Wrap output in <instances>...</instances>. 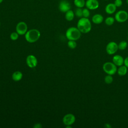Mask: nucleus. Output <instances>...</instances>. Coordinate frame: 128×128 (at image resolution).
Masks as SVG:
<instances>
[{
  "label": "nucleus",
  "mask_w": 128,
  "mask_h": 128,
  "mask_svg": "<svg viewBox=\"0 0 128 128\" xmlns=\"http://www.w3.org/2000/svg\"><path fill=\"white\" fill-rule=\"evenodd\" d=\"M77 28L82 33L86 34L91 30L92 24L88 18L82 17L78 22Z\"/></svg>",
  "instance_id": "f257e3e1"
},
{
  "label": "nucleus",
  "mask_w": 128,
  "mask_h": 128,
  "mask_svg": "<svg viewBox=\"0 0 128 128\" xmlns=\"http://www.w3.org/2000/svg\"><path fill=\"white\" fill-rule=\"evenodd\" d=\"M40 32L37 29H31L26 33L25 38L27 42L33 43L36 42L40 38Z\"/></svg>",
  "instance_id": "f03ea898"
},
{
  "label": "nucleus",
  "mask_w": 128,
  "mask_h": 128,
  "mask_svg": "<svg viewBox=\"0 0 128 128\" xmlns=\"http://www.w3.org/2000/svg\"><path fill=\"white\" fill-rule=\"evenodd\" d=\"M81 32L76 27H70L66 31V36L68 40H78L81 36Z\"/></svg>",
  "instance_id": "7ed1b4c3"
},
{
  "label": "nucleus",
  "mask_w": 128,
  "mask_h": 128,
  "mask_svg": "<svg viewBox=\"0 0 128 128\" xmlns=\"http://www.w3.org/2000/svg\"><path fill=\"white\" fill-rule=\"evenodd\" d=\"M103 70L108 74L114 75L117 72V67L112 62H106L102 66Z\"/></svg>",
  "instance_id": "20e7f679"
},
{
  "label": "nucleus",
  "mask_w": 128,
  "mask_h": 128,
  "mask_svg": "<svg viewBox=\"0 0 128 128\" xmlns=\"http://www.w3.org/2000/svg\"><path fill=\"white\" fill-rule=\"evenodd\" d=\"M114 19L118 22H124L128 19V12L124 10H118L115 14Z\"/></svg>",
  "instance_id": "39448f33"
},
{
  "label": "nucleus",
  "mask_w": 128,
  "mask_h": 128,
  "mask_svg": "<svg viewBox=\"0 0 128 128\" xmlns=\"http://www.w3.org/2000/svg\"><path fill=\"white\" fill-rule=\"evenodd\" d=\"M118 49V45L114 42H110L108 43L106 48V53L110 55L114 54Z\"/></svg>",
  "instance_id": "423d86ee"
},
{
  "label": "nucleus",
  "mask_w": 128,
  "mask_h": 128,
  "mask_svg": "<svg viewBox=\"0 0 128 128\" xmlns=\"http://www.w3.org/2000/svg\"><path fill=\"white\" fill-rule=\"evenodd\" d=\"M16 30L19 35L25 34L28 31V26L25 22H20L17 24Z\"/></svg>",
  "instance_id": "0eeeda50"
},
{
  "label": "nucleus",
  "mask_w": 128,
  "mask_h": 128,
  "mask_svg": "<svg viewBox=\"0 0 128 128\" xmlns=\"http://www.w3.org/2000/svg\"><path fill=\"white\" fill-rule=\"evenodd\" d=\"M76 121V117L72 114H66L63 118L62 122L66 126H71Z\"/></svg>",
  "instance_id": "6e6552de"
},
{
  "label": "nucleus",
  "mask_w": 128,
  "mask_h": 128,
  "mask_svg": "<svg viewBox=\"0 0 128 128\" xmlns=\"http://www.w3.org/2000/svg\"><path fill=\"white\" fill-rule=\"evenodd\" d=\"M70 4L67 0H62L59 3L58 8L62 12L66 13V12L70 10Z\"/></svg>",
  "instance_id": "1a4fd4ad"
},
{
  "label": "nucleus",
  "mask_w": 128,
  "mask_h": 128,
  "mask_svg": "<svg viewBox=\"0 0 128 128\" xmlns=\"http://www.w3.org/2000/svg\"><path fill=\"white\" fill-rule=\"evenodd\" d=\"M26 62L28 67L30 68H34L37 66L38 60L34 56L30 54L26 57Z\"/></svg>",
  "instance_id": "9d476101"
},
{
  "label": "nucleus",
  "mask_w": 128,
  "mask_h": 128,
  "mask_svg": "<svg viewBox=\"0 0 128 128\" xmlns=\"http://www.w3.org/2000/svg\"><path fill=\"white\" fill-rule=\"evenodd\" d=\"M99 2L98 0H86L85 6L90 10H94L99 7Z\"/></svg>",
  "instance_id": "9b49d317"
},
{
  "label": "nucleus",
  "mask_w": 128,
  "mask_h": 128,
  "mask_svg": "<svg viewBox=\"0 0 128 128\" xmlns=\"http://www.w3.org/2000/svg\"><path fill=\"white\" fill-rule=\"evenodd\" d=\"M117 7L114 3H109L105 6V12L108 14H114L116 10Z\"/></svg>",
  "instance_id": "f8f14e48"
},
{
  "label": "nucleus",
  "mask_w": 128,
  "mask_h": 128,
  "mask_svg": "<svg viewBox=\"0 0 128 128\" xmlns=\"http://www.w3.org/2000/svg\"><path fill=\"white\" fill-rule=\"evenodd\" d=\"M112 62L116 66H120L124 64V59L122 56L118 54L114 56L112 58Z\"/></svg>",
  "instance_id": "ddd939ff"
},
{
  "label": "nucleus",
  "mask_w": 128,
  "mask_h": 128,
  "mask_svg": "<svg viewBox=\"0 0 128 128\" xmlns=\"http://www.w3.org/2000/svg\"><path fill=\"white\" fill-rule=\"evenodd\" d=\"M104 18L103 16L100 14H94L92 18V22L94 24H97L102 23L104 21Z\"/></svg>",
  "instance_id": "4468645a"
},
{
  "label": "nucleus",
  "mask_w": 128,
  "mask_h": 128,
  "mask_svg": "<svg viewBox=\"0 0 128 128\" xmlns=\"http://www.w3.org/2000/svg\"><path fill=\"white\" fill-rule=\"evenodd\" d=\"M128 72V68L124 65L120 66L117 69V72L120 76H124Z\"/></svg>",
  "instance_id": "2eb2a0df"
},
{
  "label": "nucleus",
  "mask_w": 128,
  "mask_h": 128,
  "mask_svg": "<svg viewBox=\"0 0 128 128\" xmlns=\"http://www.w3.org/2000/svg\"><path fill=\"white\" fill-rule=\"evenodd\" d=\"M22 78V74L20 71H16L12 74V79L16 82H18L21 80Z\"/></svg>",
  "instance_id": "dca6fc26"
},
{
  "label": "nucleus",
  "mask_w": 128,
  "mask_h": 128,
  "mask_svg": "<svg viewBox=\"0 0 128 128\" xmlns=\"http://www.w3.org/2000/svg\"><path fill=\"white\" fill-rule=\"evenodd\" d=\"M74 12L73 10H70L66 12L65 18L68 21H72L74 20Z\"/></svg>",
  "instance_id": "f3484780"
},
{
  "label": "nucleus",
  "mask_w": 128,
  "mask_h": 128,
  "mask_svg": "<svg viewBox=\"0 0 128 128\" xmlns=\"http://www.w3.org/2000/svg\"><path fill=\"white\" fill-rule=\"evenodd\" d=\"M74 4L76 8H82L85 6V0H74Z\"/></svg>",
  "instance_id": "a211bd4d"
},
{
  "label": "nucleus",
  "mask_w": 128,
  "mask_h": 128,
  "mask_svg": "<svg viewBox=\"0 0 128 128\" xmlns=\"http://www.w3.org/2000/svg\"><path fill=\"white\" fill-rule=\"evenodd\" d=\"M115 21L114 18H113L112 16H108L104 20V22L106 25L110 26L112 25Z\"/></svg>",
  "instance_id": "6ab92c4d"
},
{
  "label": "nucleus",
  "mask_w": 128,
  "mask_h": 128,
  "mask_svg": "<svg viewBox=\"0 0 128 128\" xmlns=\"http://www.w3.org/2000/svg\"><path fill=\"white\" fill-rule=\"evenodd\" d=\"M118 45V48L120 50H124L128 46V43L126 41L122 40L119 42Z\"/></svg>",
  "instance_id": "aec40b11"
},
{
  "label": "nucleus",
  "mask_w": 128,
  "mask_h": 128,
  "mask_svg": "<svg viewBox=\"0 0 128 128\" xmlns=\"http://www.w3.org/2000/svg\"><path fill=\"white\" fill-rule=\"evenodd\" d=\"M74 14L78 18H81L82 17V8H77L74 12Z\"/></svg>",
  "instance_id": "412c9836"
},
{
  "label": "nucleus",
  "mask_w": 128,
  "mask_h": 128,
  "mask_svg": "<svg viewBox=\"0 0 128 128\" xmlns=\"http://www.w3.org/2000/svg\"><path fill=\"white\" fill-rule=\"evenodd\" d=\"M104 80L106 84H110L113 82V78L112 75L108 74L104 77Z\"/></svg>",
  "instance_id": "4be33fe9"
},
{
  "label": "nucleus",
  "mask_w": 128,
  "mask_h": 128,
  "mask_svg": "<svg viewBox=\"0 0 128 128\" xmlns=\"http://www.w3.org/2000/svg\"><path fill=\"white\" fill-rule=\"evenodd\" d=\"M76 45L77 44L76 40H69V41L68 42V46L71 49L75 48L76 47Z\"/></svg>",
  "instance_id": "5701e85b"
},
{
  "label": "nucleus",
  "mask_w": 128,
  "mask_h": 128,
  "mask_svg": "<svg viewBox=\"0 0 128 128\" xmlns=\"http://www.w3.org/2000/svg\"><path fill=\"white\" fill-rule=\"evenodd\" d=\"M90 16V10L88 8H84L82 9V17L88 18Z\"/></svg>",
  "instance_id": "b1692460"
},
{
  "label": "nucleus",
  "mask_w": 128,
  "mask_h": 128,
  "mask_svg": "<svg viewBox=\"0 0 128 128\" xmlns=\"http://www.w3.org/2000/svg\"><path fill=\"white\" fill-rule=\"evenodd\" d=\"M19 34L17 32H13L10 35V38L12 40H16L18 38Z\"/></svg>",
  "instance_id": "393cba45"
},
{
  "label": "nucleus",
  "mask_w": 128,
  "mask_h": 128,
  "mask_svg": "<svg viewBox=\"0 0 128 128\" xmlns=\"http://www.w3.org/2000/svg\"><path fill=\"white\" fill-rule=\"evenodd\" d=\"M114 3L117 8H118L122 6V0H114Z\"/></svg>",
  "instance_id": "a878e982"
},
{
  "label": "nucleus",
  "mask_w": 128,
  "mask_h": 128,
  "mask_svg": "<svg viewBox=\"0 0 128 128\" xmlns=\"http://www.w3.org/2000/svg\"><path fill=\"white\" fill-rule=\"evenodd\" d=\"M124 65L126 66L127 68H128V56L126 57L124 59Z\"/></svg>",
  "instance_id": "bb28decb"
},
{
  "label": "nucleus",
  "mask_w": 128,
  "mask_h": 128,
  "mask_svg": "<svg viewBox=\"0 0 128 128\" xmlns=\"http://www.w3.org/2000/svg\"><path fill=\"white\" fill-rule=\"evenodd\" d=\"M34 128H40L42 127V126L40 124H35V125L34 126Z\"/></svg>",
  "instance_id": "cd10ccee"
},
{
  "label": "nucleus",
  "mask_w": 128,
  "mask_h": 128,
  "mask_svg": "<svg viewBox=\"0 0 128 128\" xmlns=\"http://www.w3.org/2000/svg\"><path fill=\"white\" fill-rule=\"evenodd\" d=\"M3 0H0V4H1V3L3 2Z\"/></svg>",
  "instance_id": "c85d7f7f"
},
{
  "label": "nucleus",
  "mask_w": 128,
  "mask_h": 128,
  "mask_svg": "<svg viewBox=\"0 0 128 128\" xmlns=\"http://www.w3.org/2000/svg\"><path fill=\"white\" fill-rule=\"evenodd\" d=\"M126 4H128V0H126Z\"/></svg>",
  "instance_id": "c756f323"
},
{
  "label": "nucleus",
  "mask_w": 128,
  "mask_h": 128,
  "mask_svg": "<svg viewBox=\"0 0 128 128\" xmlns=\"http://www.w3.org/2000/svg\"></svg>",
  "instance_id": "7c9ffc66"
},
{
  "label": "nucleus",
  "mask_w": 128,
  "mask_h": 128,
  "mask_svg": "<svg viewBox=\"0 0 128 128\" xmlns=\"http://www.w3.org/2000/svg\"></svg>",
  "instance_id": "2f4dec72"
},
{
  "label": "nucleus",
  "mask_w": 128,
  "mask_h": 128,
  "mask_svg": "<svg viewBox=\"0 0 128 128\" xmlns=\"http://www.w3.org/2000/svg\"></svg>",
  "instance_id": "473e14b6"
}]
</instances>
